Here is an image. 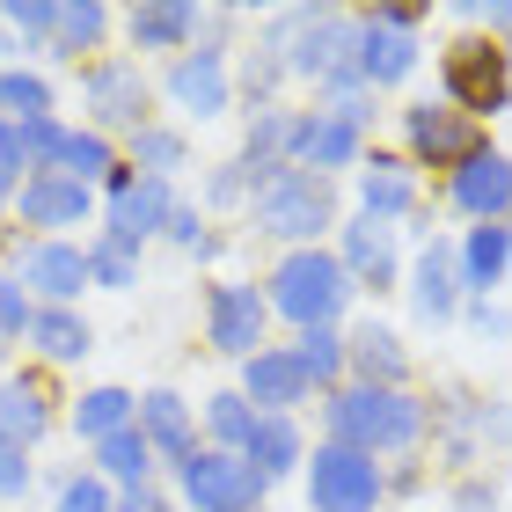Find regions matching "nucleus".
Returning a JSON list of instances; mask_svg holds the SVG:
<instances>
[{
  "mask_svg": "<svg viewBox=\"0 0 512 512\" xmlns=\"http://www.w3.org/2000/svg\"><path fill=\"white\" fill-rule=\"evenodd\" d=\"M103 183H110V242L139 249L154 227H169V183H161V176H132L118 161Z\"/></svg>",
  "mask_w": 512,
  "mask_h": 512,
  "instance_id": "obj_10",
  "label": "nucleus"
},
{
  "mask_svg": "<svg viewBox=\"0 0 512 512\" xmlns=\"http://www.w3.org/2000/svg\"><path fill=\"white\" fill-rule=\"evenodd\" d=\"M125 30H132V44H147V52H176V44H191L198 8L191 0H147V8L125 15Z\"/></svg>",
  "mask_w": 512,
  "mask_h": 512,
  "instance_id": "obj_21",
  "label": "nucleus"
},
{
  "mask_svg": "<svg viewBox=\"0 0 512 512\" xmlns=\"http://www.w3.org/2000/svg\"><path fill=\"white\" fill-rule=\"evenodd\" d=\"M417 66V8H374L359 22V81L388 88Z\"/></svg>",
  "mask_w": 512,
  "mask_h": 512,
  "instance_id": "obj_9",
  "label": "nucleus"
},
{
  "mask_svg": "<svg viewBox=\"0 0 512 512\" xmlns=\"http://www.w3.org/2000/svg\"><path fill=\"white\" fill-rule=\"evenodd\" d=\"M454 205H461L469 220H505V213H512V161L483 147L469 169L454 176Z\"/></svg>",
  "mask_w": 512,
  "mask_h": 512,
  "instance_id": "obj_15",
  "label": "nucleus"
},
{
  "mask_svg": "<svg viewBox=\"0 0 512 512\" xmlns=\"http://www.w3.org/2000/svg\"><path fill=\"white\" fill-rule=\"evenodd\" d=\"M176 476H183V498L198 512H256V498L271 491L242 454H198V447L176 461Z\"/></svg>",
  "mask_w": 512,
  "mask_h": 512,
  "instance_id": "obj_6",
  "label": "nucleus"
},
{
  "mask_svg": "<svg viewBox=\"0 0 512 512\" xmlns=\"http://www.w3.org/2000/svg\"><path fill=\"white\" fill-rule=\"evenodd\" d=\"M352 300V271L322 249H293L286 264L271 271V308L293 315L300 330H330V315Z\"/></svg>",
  "mask_w": 512,
  "mask_h": 512,
  "instance_id": "obj_4",
  "label": "nucleus"
},
{
  "mask_svg": "<svg viewBox=\"0 0 512 512\" xmlns=\"http://www.w3.org/2000/svg\"><path fill=\"white\" fill-rule=\"evenodd\" d=\"M264 315H271V300L256 293V286H213V293H205L213 344H220V352H235V359H256V352H264Z\"/></svg>",
  "mask_w": 512,
  "mask_h": 512,
  "instance_id": "obj_12",
  "label": "nucleus"
},
{
  "mask_svg": "<svg viewBox=\"0 0 512 512\" xmlns=\"http://www.w3.org/2000/svg\"><path fill=\"white\" fill-rule=\"evenodd\" d=\"M22 220H30V227H81L88 220V183H74V176H30V183H22Z\"/></svg>",
  "mask_w": 512,
  "mask_h": 512,
  "instance_id": "obj_18",
  "label": "nucleus"
},
{
  "mask_svg": "<svg viewBox=\"0 0 512 512\" xmlns=\"http://www.w3.org/2000/svg\"><path fill=\"white\" fill-rule=\"evenodd\" d=\"M88 278H96V286H132V249L103 235L96 249H88Z\"/></svg>",
  "mask_w": 512,
  "mask_h": 512,
  "instance_id": "obj_39",
  "label": "nucleus"
},
{
  "mask_svg": "<svg viewBox=\"0 0 512 512\" xmlns=\"http://www.w3.org/2000/svg\"><path fill=\"white\" fill-rule=\"evenodd\" d=\"M139 432H147L154 454L183 461V454H191V410H183V395H169V388L139 395Z\"/></svg>",
  "mask_w": 512,
  "mask_h": 512,
  "instance_id": "obj_23",
  "label": "nucleus"
},
{
  "mask_svg": "<svg viewBox=\"0 0 512 512\" xmlns=\"http://www.w3.org/2000/svg\"><path fill=\"white\" fill-rule=\"evenodd\" d=\"M439 81H447V103L461 118H483V110L512 103V52L491 37H461L447 59H439Z\"/></svg>",
  "mask_w": 512,
  "mask_h": 512,
  "instance_id": "obj_5",
  "label": "nucleus"
},
{
  "mask_svg": "<svg viewBox=\"0 0 512 512\" xmlns=\"http://www.w3.org/2000/svg\"><path fill=\"white\" fill-rule=\"evenodd\" d=\"M344 271L366 278V286H388V278H395V235H388V220L344 227Z\"/></svg>",
  "mask_w": 512,
  "mask_h": 512,
  "instance_id": "obj_24",
  "label": "nucleus"
},
{
  "mask_svg": "<svg viewBox=\"0 0 512 512\" xmlns=\"http://www.w3.org/2000/svg\"><path fill=\"white\" fill-rule=\"evenodd\" d=\"M176 249H198V256H213V235H205V220L191 213V205H169V227H161Z\"/></svg>",
  "mask_w": 512,
  "mask_h": 512,
  "instance_id": "obj_41",
  "label": "nucleus"
},
{
  "mask_svg": "<svg viewBox=\"0 0 512 512\" xmlns=\"http://www.w3.org/2000/svg\"><path fill=\"white\" fill-rule=\"evenodd\" d=\"M132 161L147 176H169V169H183V139L161 132V125H147V132H132Z\"/></svg>",
  "mask_w": 512,
  "mask_h": 512,
  "instance_id": "obj_38",
  "label": "nucleus"
},
{
  "mask_svg": "<svg viewBox=\"0 0 512 512\" xmlns=\"http://www.w3.org/2000/svg\"><path fill=\"white\" fill-rule=\"evenodd\" d=\"M44 425H52V388L37 374H15L0 388V432H8L15 447H30V439H44Z\"/></svg>",
  "mask_w": 512,
  "mask_h": 512,
  "instance_id": "obj_20",
  "label": "nucleus"
},
{
  "mask_svg": "<svg viewBox=\"0 0 512 512\" xmlns=\"http://www.w3.org/2000/svg\"><path fill=\"white\" fill-rule=\"evenodd\" d=\"M344 359L359 366V388H403V374H410V359H403V344H395V330H366L344 344Z\"/></svg>",
  "mask_w": 512,
  "mask_h": 512,
  "instance_id": "obj_22",
  "label": "nucleus"
},
{
  "mask_svg": "<svg viewBox=\"0 0 512 512\" xmlns=\"http://www.w3.org/2000/svg\"><path fill=\"white\" fill-rule=\"evenodd\" d=\"M293 132H300V118L293 110H256L249 118V147H242V169H278V161L293 154Z\"/></svg>",
  "mask_w": 512,
  "mask_h": 512,
  "instance_id": "obj_28",
  "label": "nucleus"
},
{
  "mask_svg": "<svg viewBox=\"0 0 512 512\" xmlns=\"http://www.w3.org/2000/svg\"><path fill=\"white\" fill-rule=\"evenodd\" d=\"M461 15H469V22H491V30H512V8H505V0H498V8H461Z\"/></svg>",
  "mask_w": 512,
  "mask_h": 512,
  "instance_id": "obj_48",
  "label": "nucleus"
},
{
  "mask_svg": "<svg viewBox=\"0 0 512 512\" xmlns=\"http://www.w3.org/2000/svg\"><path fill=\"white\" fill-rule=\"evenodd\" d=\"M30 322H37V308H30V300H22V278H8V271H0V330H30Z\"/></svg>",
  "mask_w": 512,
  "mask_h": 512,
  "instance_id": "obj_42",
  "label": "nucleus"
},
{
  "mask_svg": "<svg viewBox=\"0 0 512 512\" xmlns=\"http://www.w3.org/2000/svg\"><path fill=\"white\" fill-rule=\"evenodd\" d=\"M81 96H88V118H96V132H118V125L147 132V81H139V66H125V59L88 66Z\"/></svg>",
  "mask_w": 512,
  "mask_h": 512,
  "instance_id": "obj_11",
  "label": "nucleus"
},
{
  "mask_svg": "<svg viewBox=\"0 0 512 512\" xmlns=\"http://www.w3.org/2000/svg\"><path fill=\"white\" fill-rule=\"evenodd\" d=\"M249 213H256L264 235L315 242L337 220V198H330V176H308L293 161H278V169H249Z\"/></svg>",
  "mask_w": 512,
  "mask_h": 512,
  "instance_id": "obj_1",
  "label": "nucleus"
},
{
  "mask_svg": "<svg viewBox=\"0 0 512 512\" xmlns=\"http://www.w3.org/2000/svg\"><path fill=\"white\" fill-rule=\"evenodd\" d=\"M0 15H8V30H22V37H44V44H52V30H59V8H52V0H8Z\"/></svg>",
  "mask_w": 512,
  "mask_h": 512,
  "instance_id": "obj_40",
  "label": "nucleus"
},
{
  "mask_svg": "<svg viewBox=\"0 0 512 512\" xmlns=\"http://www.w3.org/2000/svg\"><path fill=\"white\" fill-rule=\"evenodd\" d=\"M132 410H139V395H125V388H96V395H81L74 425H81V439H110V432L132 425Z\"/></svg>",
  "mask_w": 512,
  "mask_h": 512,
  "instance_id": "obj_31",
  "label": "nucleus"
},
{
  "mask_svg": "<svg viewBox=\"0 0 512 512\" xmlns=\"http://www.w3.org/2000/svg\"><path fill=\"white\" fill-rule=\"evenodd\" d=\"M59 512H110V491H103L96 476H74V483L59 491Z\"/></svg>",
  "mask_w": 512,
  "mask_h": 512,
  "instance_id": "obj_45",
  "label": "nucleus"
},
{
  "mask_svg": "<svg viewBox=\"0 0 512 512\" xmlns=\"http://www.w3.org/2000/svg\"><path fill=\"white\" fill-rule=\"evenodd\" d=\"M30 337H37V352H44V359H81V352H88V322H81V315H66V308H37Z\"/></svg>",
  "mask_w": 512,
  "mask_h": 512,
  "instance_id": "obj_32",
  "label": "nucleus"
},
{
  "mask_svg": "<svg viewBox=\"0 0 512 512\" xmlns=\"http://www.w3.org/2000/svg\"><path fill=\"white\" fill-rule=\"evenodd\" d=\"M293 359H300V374H308V388H330L344 374V337L337 330H300Z\"/></svg>",
  "mask_w": 512,
  "mask_h": 512,
  "instance_id": "obj_34",
  "label": "nucleus"
},
{
  "mask_svg": "<svg viewBox=\"0 0 512 512\" xmlns=\"http://www.w3.org/2000/svg\"><path fill=\"white\" fill-rule=\"evenodd\" d=\"M308 498H315V512H374V505H381V469H374V454H359V447H322L315 469H308Z\"/></svg>",
  "mask_w": 512,
  "mask_h": 512,
  "instance_id": "obj_8",
  "label": "nucleus"
},
{
  "mask_svg": "<svg viewBox=\"0 0 512 512\" xmlns=\"http://www.w3.org/2000/svg\"><path fill=\"white\" fill-rule=\"evenodd\" d=\"M118 169V154H110V139L88 125V132H66V154H59V176H74V183H96Z\"/></svg>",
  "mask_w": 512,
  "mask_h": 512,
  "instance_id": "obj_33",
  "label": "nucleus"
},
{
  "mask_svg": "<svg viewBox=\"0 0 512 512\" xmlns=\"http://www.w3.org/2000/svg\"><path fill=\"white\" fill-rule=\"evenodd\" d=\"M0 110H15V125H30V118H52V88H44L37 74H0Z\"/></svg>",
  "mask_w": 512,
  "mask_h": 512,
  "instance_id": "obj_35",
  "label": "nucleus"
},
{
  "mask_svg": "<svg viewBox=\"0 0 512 512\" xmlns=\"http://www.w3.org/2000/svg\"><path fill=\"white\" fill-rule=\"evenodd\" d=\"M110 30V8L103 0H81V8H59V30H52V52L59 59H81V52H96Z\"/></svg>",
  "mask_w": 512,
  "mask_h": 512,
  "instance_id": "obj_30",
  "label": "nucleus"
},
{
  "mask_svg": "<svg viewBox=\"0 0 512 512\" xmlns=\"http://www.w3.org/2000/svg\"><path fill=\"white\" fill-rule=\"evenodd\" d=\"M0 337H8V330H0Z\"/></svg>",
  "mask_w": 512,
  "mask_h": 512,
  "instance_id": "obj_50",
  "label": "nucleus"
},
{
  "mask_svg": "<svg viewBox=\"0 0 512 512\" xmlns=\"http://www.w3.org/2000/svg\"><path fill=\"white\" fill-rule=\"evenodd\" d=\"M410 169L403 161H388V154H374L366 161V176H359V205H366V220H395V213H410Z\"/></svg>",
  "mask_w": 512,
  "mask_h": 512,
  "instance_id": "obj_25",
  "label": "nucleus"
},
{
  "mask_svg": "<svg viewBox=\"0 0 512 512\" xmlns=\"http://www.w3.org/2000/svg\"><path fill=\"white\" fill-rule=\"evenodd\" d=\"M469 315H476V330H483V337H512V315H505V308H491V300H476Z\"/></svg>",
  "mask_w": 512,
  "mask_h": 512,
  "instance_id": "obj_47",
  "label": "nucleus"
},
{
  "mask_svg": "<svg viewBox=\"0 0 512 512\" xmlns=\"http://www.w3.org/2000/svg\"><path fill=\"white\" fill-rule=\"evenodd\" d=\"M278 37H286V66L293 74H315L322 88L359 81V22L337 8H293L278 15Z\"/></svg>",
  "mask_w": 512,
  "mask_h": 512,
  "instance_id": "obj_3",
  "label": "nucleus"
},
{
  "mask_svg": "<svg viewBox=\"0 0 512 512\" xmlns=\"http://www.w3.org/2000/svg\"><path fill=\"white\" fill-rule=\"evenodd\" d=\"M425 439V403L403 388H352L330 403V447H359V454H395Z\"/></svg>",
  "mask_w": 512,
  "mask_h": 512,
  "instance_id": "obj_2",
  "label": "nucleus"
},
{
  "mask_svg": "<svg viewBox=\"0 0 512 512\" xmlns=\"http://www.w3.org/2000/svg\"><path fill=\"white\" fill-rule=\"evenodd\" d=\"M22 169H30V161H22V132H15V118H0V205H8Z\"/></svg>",
  "mask_w": 512,
  "mask_h": 512,
  "instance_id": "obj_43",
  "label": "nucleus"
},
{
  "mask_svg": "<svg viewBox=\"0 0 512 512\" xmlns=\"http://www.w3.org/2000/svg\"><path fill=\"white\" fill-rule=\"evenodd\" d=\"M30 491V461H22V447L8 432H0V498H22Z\"/></svg>",
  "mask_w": 512,
  "mask_h": 512,
  "instance_id": "obj_44",
  "label": "nucleus"
},
{
  "mask_svg": "<svg viewBox=\"0 0 512 512\" xmlns=\"http://www.w3.org/2000/svg\"><path fill=\"white\" fill-rule=\"evenodd\" d=\"M169 96L191 110V118H220V110H227V59H220V44H205V52H183V59H176Z\"/></svg>",
  "mask_w": 512,
  "mask_h": 512,
  "instance_id": "obj_14",
  "label": "nucleus"
},
{
  "mask_svg": "<svg viewBox=\"0 0 512 512\" xmlns=\"http://www.w3.org/2000/svg\"><path fill=\"white\" fill-rule=\"evenodd\" d=\"M242 395L256 403V417H286L293 403H308V374L293 352H256L242 359Z\"/></svg>",
  "mask_w": 512,
  "mask_h": 512,
  "instance_id": "obj_13",
  "label": "nucleus"
},
{
  "mask_svg": "<svg viewBox=\"0 0 512 512\" xmlns=\"http://www.w3.org/2000/svg\"><path fill=\"white\" fill-rule=\"evenodd\" d=\"M293 161H308V176L352 169V161H359V132L344 125V118H330V110H308L300 132H293Z\"/></svg>",
  "mask_w": 512,
  "mask_h": 512,
  "instance_id": "obj_17",
  "label": "nucleus"
},
{
  "mask_svg": "<svg viewBox=\"0 0 512 512\" xmlns=\"http://www.w3.org/2000/svg\"><path fill=\"white\" fill-rule=\"evenodd\" d=\"M15 271H22V286H37V293H52V300H74L88 286V249H74V242H37V249L15 256Z\"/></svg>",
  "mask_w": 512,
  "mask_h": 512,
  "instance_id": "obj_16",
  "label": "nucleus"
},
{
  "mask_svg": "<svg viewBox=\"0 0 512 512\" xmlns=\"http://www.w3.org/2000/svg\"><path fill=\"white\" fill-rule=\"evenodd\" d=\"M505 52H512V44H505Z\"/></svg>",
  "mask_w": 512,
  "mask_h": 512,
  "instance_id": "obj_49",
  "label": "nucleus"
},
{
  "mask_svg": "<svg viewBox=\"0 0 512 512\" xmlns=\"http://www.w3.org/2000/svg\"><path fill=\"white\" fill-rule=\"evenodd\" d=\"M110 512H176V505L161 498V491H147V483H139V491H125V498L110 505Z\"/></svg>",
  "mask_w": 512,
  "mask_h": 512,
  "instance_id": "obj_46",
  "label": "nucleus"
},
{
  "mask_svg": "<svg viewBox=\"0 0 512 512\" xmlns=\"http://www.w3.org/2000/svg\"><path fill=\"white\" fill-rule=\"evenodd\" d=\"M512 264V227L505 220H483L469 242H461V286H498Z\"/></svg>",
  "mask_w": 512,
  "mask_h": 512,
  "instance_id": "obj_26",
  "label": "nucleus"
},
{
  "mask_svg": "<svg viewBox=\"0 0 512 512\" xmlns=\"http://www.w3.org/2000/svg\"><path fill=\"white\" fill-rule=\"evenodd\" d=\"M242 461H249V469L264 476V483H271V476H286L293 461H300V432L286 425V417H256V432H249Z\"/></svg>",
  "mask_w": 512,
  "mask_h": 512,
  "instance_id": "obj_27",
  "label": "nucleus"
},
{
  "mask_svg": "<svg viewBox=\"0 0 512 512\" xmlns=\"http://www.w3.org/2000/svg\"><path fill=\"white\" fill-rule=\"evenodd\" d=\"M454 293H461V256L447 242H425V256H417V278H410V300L425 322H447L454 315Z\"/></svg>",
  "mask_w": 512,
  "mask_h": 512,
  "instance_id": "obj_19",
  "label": "nucleus"
},
{
  "mask_svg": "<svg viewBox=\"0 0 512 512\" xmlns=\"http://www.w3.org/2000/svg\"><path fill=\"white\" fill-rule=\"evenodd\" d=\"M403 132H410V154L425 161V169H469V161L483 154V125L461 118L454 103H410L403 110Z\"/></svg>",
  "mask_w": 512,
  "mask_h": 512,
  "instance_id": "obj_7",
  "label": "nucleus"
},
{
  "mask_svg": "<svg viewBox=\"0 0 512 512\" xmlns=\"http://www.w3.org/2000/svg\"><path fill=\"white\" fill-rule=\"evenodd\" d=\"M96 461H103V476H118V483H147V469H154V447H147V432L139 425H125V432H110V439H96Z\"/></svg>",
  "mask_w": 512,
  "mask_h": 512,
  "instance_id": "obj_29",
  "label": "nucleus"
},
{
  "mask_svg": "<svg viewBox=\"0 0 512 512\" xmlns=\"http://www.w3.org/2000/svg\"><path fill=\"white\" fill-rule=\"evenodd\" d=\"M205 425H213L220 447H249V432H256L249 395H213V403H205Z\"/></svg>",
  "mask_w": 512,
  "mask_h": 512,
  "instance_id": "obj_36",
  "label": "nucleus"
},
{
  "mask_svg": "<svg viewBox=\"0 0 512 512\" xmlns=\"http://www.w3.org/2000/svg\"><path fill=\"white\" fill-rule=\"evenodd\" d=\"M15 132H22V161H30L37 176H59V154H66L59 118H30V125H15Z\"/></svg>",
  "mask_w": 512,
  "mask_h": 512,
  "instance_id": "obj_37",
  "label": "nucleus"
}]
</instances>
